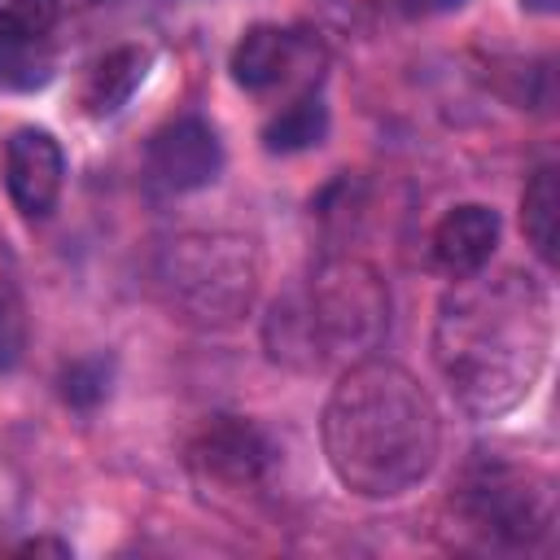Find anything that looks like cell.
Masks as SVG:
<instances>
[{
	"instance_id": "16",
	"label": "cell",
	"mask_w": 560,
	"mask_h": 560,
	"mask_svg": "<svg viewBox=\"0 0 560 560\" xmlns=\"http://www.w3.org/2000/svg\"><path fill=\"white\" fill-rule=\"evenodd\" d=\"M61 0H0V35H48Z\"/></svg>"
},
{
	"instance_id": "2",
	"label": "cell",
	"mask_w": 560,
	"mask_h": 560,
	"mask_svg": "<svg viewBox=\"0 0 560 560\" xmlns=\"http://www.w3.org/2000/svg\"><path fill=\"white\" fill-rule=\"evenodd\" d=\"M324 455L332 477L359 499H402L442 451V420L424 385L389 363L359 359L324 402Z\"/></svg>"
},
{
	"instance_id": "7",
	"label": "cell",
	"mask_w": 560,
	"mask_h": 560,
	"mask_svg": "<svg viewBox=\"0 0 560 560\" xmlns=\"http://www.w3.org/2000/svg\"><path fill=\"white\" fill-rule=\"evenodd\" d=\"M144 171H149V184L162 188V192H192V188H206V184L223 171L219 131H214L201 114H179V118L162 122V127L149 136Z\"/></svg>"
},
{
	"instance_id": "18",
	"label": "cell",
	"mask_w": 560,
	"mask_h": 560,
	"mask_svg": "<svg viewBox=\"0 0 560 560\" xmlns=\"http://www.w3.org/2000/svg\"><path fill=\"white\" fill-rule=\"evenodd\" d=\"M18 556H52V560H70V542L61 538H26L18 547Z\"/></svg>"
},
{
	"instance_id": "9",
	"label": "cell",
	"mask_w": 560,
	"mask_h": 560,
	"mask_svg": "<svg viewBox=\"0 0 560 560\" xmlns=\"http://www.w3.org/2000/svg\"><path fill=\"white\" fill-rule=\"evenodd\" d=\"M494 245H499V214H494L490 206H481V201H459V206H451V210L438 219L433 241H429L438 271H446L451 280L481 271V267L490 262Z\"/></svg>"
},
{
	"instance_id": "3",
	"label": "cell",
	"mask_w": 560,
	"mask_h": 560,
	"mask_svg": "<svg viewBox=\"0 0 560 560\" xmlns=\"http://www.w3.org/2000/svg\"><path fill=\"white\" fill-rule=\"evenodd\" d=\"M389 324V293L363 258H328L267 319V350L289 368H324L337 354L372 350Z\"/></svg>"
},
{
	"instance_id": "17",
	"label": "cell",
	"mask_w": 560,
	"mask_h": 560,
	"mask_svg": "<svg viewBox=\"0 0 560 560\" xmlns=\"http://www.w3.org/2000/svg\"><path fill=\"white\" fill-rule=\"evenodd\" d=\"M26 350V324H22V306L9 289H0V372L18 368Z\"/></svg>"
},
{
	"instance_id": "6",
	"label": "cell",
	"mask_w": 560,
	"mask_h": 560,
	"mask_svg": "<svg viewBox=\"0 0 560 560\" xmlns=\"http://www.w3.org/2000/svg\"><path fill=\"white\" fill-rule=\"evenodd\" d=\"M276 446L271 438L245 420V416H214L201 424V433L188 446V468L197 477V486L228 494V499H245L258 494L267 472H271Z\"/></svg>"
},
{
	"instance_id": "4",
	"label": "cell",
	"mask_w": 560,
	"mask_h": 560,
	"mask_svg": "<svg viewBox=\"0 0 560 560\" xmlns=\"http://www.w3.org/2000/svg\"><path fill=\"white\" fill-rule=\"evenodd\" d=\"M258 245L236 232H184L162 245L153 284L162 302L201 328L236 324L258 298Z\"/></svg>"
},
{
	"instance_id": "11",
	"label": "cell",
	"mask_w": 560,
	"mask_h": 560,
	"mask_svg": "<svg viewBox=\"0 0 560 560\" xmlns=\"http://www.w3.org/2000/svg\"><path fill=\"white\" fill-rule=\"evenodd\" d=\"M153 52L144 44H118L105 57H96L79 83V105L88 118H114L149 79Z\"/></svg>"
},
{
	"instance_id": "1",
	"label": "cell",
	"mask_w": 560,
	"mask_h": 560,
	"mask_svg": "<svg viewBox=\"0 0 560 560\" xmlns=\"http://www.w3.org/2000/svg\"><path fill=\"white\" fill-rule=\"evenodd\" d=\"M551 354V298L516 267L494 276H459L433 319V363L446 376L455 402L494 420L529 398Z\"/></svg>"
},
{
	"instance_id": "8",
	"label": "cell",
	"mask_w": 560,
	"mask_h": 560,
	"mask_svg": "<svg viewBox=\"0 0 560 560\" xmlns=\"http://www.w3.org/2000/svg\"><path fill=\"white\" fill-rule=\"evenodd\" d=\"M4 188L22 219H48L66 188V153L52 131L18 127L4 140Z\"/></svg>"
},
{
	"instance_id": "13",
	"label": "cell",
	"mask_w": 560,
	"mask_h": 560,
	"mask_svg": "<svg viewBox=\"0 0 560 560\" xmlns=\"http://www.w3.org/2000/svg\"><path fill=\"white\" fill-rule=\"evenodd\" d=\"M556 166H538L534 179L525 184V197H521V228H525V241L534 245V254L551 267L556 262Z\"/></svg>"
},
{
	"instance_id": "15",
	"label": "cell",
	"mask_w": 560,
	"mask_h": 560,
	"mask_svg": "<svg viewBox=\"0 0 560 560\" xmlns=\"http://www.w3.org/2000/svg\"><path fill=\"white\" fill-rule=\"evenodd\" d=\"M57 385H61V398H66L70 407H83V411H88V407H96V402L109 394V359H101V354L74 359V363L61 368Z\"/></svg>"
},
{
	"instance_id": "14",
	"label": "cell",
	"mask_w": 560,
	"mask_h": 560,
	"mask_svg": "<svg viewBox=\"0 0 560 560\" xmlns=\"http://www.w3.org/2000/svg\"><path fill=\"white\" fill-rule=\"evenodd\" d=\"M52 79L44 35H0V92H35Z\"/></svg>"
},
{
	"instance_id": "5",
	"label": "cell",
	"mask_w": 560,
	"mask_h": 560,
	"mask_svg": "<svg viewBox=\"0 0 560 560\" xmlns=\"http://www.w3.org/2000/svg\"><path fill=\"white\" fill-rule=\"evenodd\" d=\"M455 512L494 547H534L556 525V486L534 464L481 455L455 486Z\"/></svg>"
},
{
	"instance_id": "12",
	"label": "cell",
	"mask_w": 560,
	"mask_h": 560,
	"mask_svg": "<svg viewBox=\"0 0 560 560\" xmlns=\"http://www.w3.org/2000/svg\"><path fill=\"white\" fill-rule=\"evenodd\" d=\"M324 136H328V105L315 92V83L302 88L289 105H280L262 122V149L267 153H302V149H315Z\"/></svg>"
},
{
	"instance_id": "10",
	"label": "cell",
	"mask_w": 560,
	"mask_h": 560,
	"mask_svg": "<svg viewBox=\"0 0 560 560\" xmlns=\"http://www.w3.org/2000/svg\"><path fill=\"white\" fill-rule=\"evenodd\" d=\"M302 48H306L302 35H293V31H284V26H271V22H258V26H249V31L236 39V48H232V57H228L232 83H236L241 92L280 88V83L298 70Z\"/></svg>"
},
{
	"instance_id": "19",
	"label": "cell",
	"mask_w": 560,
	"mask_h": 560,
	"mask_svg": "<svg viewBox=\"0 0 560 560\" xmlns=\"http://www.w3.org/2000/svg\"><path fill=\"white\" fill-rule=\"evenodd\" d=\"M424 4H433V9H451V4H459V0H424Z\"/></svg>"
}]
</instances>
